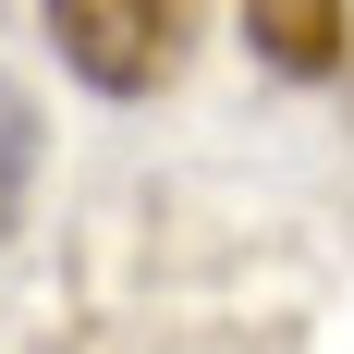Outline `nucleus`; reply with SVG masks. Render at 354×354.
<instances>
[{"mask_svg":"<svg viewBox=\"0 0 354 354\" xmlns=\"http://www.w3.org/2000/svg\"><path fill=\"white\" fill-rule=\"evenodd\" d=\"M49 37H62V62L98 98H147L183 62V12L171 0H49Z\"/></svg>","mask_w":354,"mask_h":354,"instance_id":"nucleus-1","label":"nucleus"},{"mask_svg":"<svg viewBox=\"0 0 354 354\" xmlns=\"http://www.w3.org/2000/svg\"><path fill=\"white\" fill-rule=\"evenodd\" d=\"M25 183H37V98L0 73V232L25 220Z\"/></svg>","mask_w":354,"mask_h":354,"instance_id":"nucleus-3","label":"nucleus"},{"mask_svg":"<svg viewBox=\"0 0 354 354\" xmlns=\"http://www.w3.org/2000/svg\"><path fill=\"white\" fill-rule=\"evenodd\" d=\"M245 37H257L281 73H330V62H342V12H330V0H257Z\"/></svg>","mask_w":354,"mask_h":354,"instance_id":"nucleus-2","label":"nucleus"}]
</instances>
